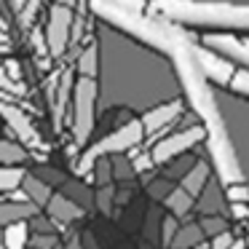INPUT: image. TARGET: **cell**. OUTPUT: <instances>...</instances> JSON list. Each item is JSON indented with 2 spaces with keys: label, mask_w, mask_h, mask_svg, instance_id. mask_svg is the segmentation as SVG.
Segmentation results:
<instances>
[{
  "label": "cell",
  "mask_w": 249,
  "mask_h": 249,
  "mask_svg": "<svg viewBox=\"0 0 249 249\" xmlns=\"http://www.w3.org/2000/svg\"><path fill=\"white\" fill-rule=\"evenodd\" d=\"M3 70H6V75L11 78V81L22 83V65H19L17 59H6L3 62Z\"/></svg>",
  "instance_id": "cell-31"
},
{
  "label": "cell",
  "mask_w": 249,
  "mask_h": 249,
  "mask_svg": "<svg viewBox=\"0 0 249 249\" xmlns=\"http://www.w3.org/2000/svg\"><path fill=\"white\" fill-rule=\"evenodd\" d=\"M247 247H249V238H244V236H236V238H233V244H231L228 249H247Z\"/></svg>",
  "instance_id": "cell-33"
},
{
  "label": "cell",
  "mask_w": 249,
  "mask_h": 249,
  "mask_svg": "<svg viewBox=\"0 0 249 249\" xmlns=\"http://www.w3.org/2000/svg\"><path fill=\"white\" fill-rule=\"evenodd\" d=\"M56 3H65V6H70V8H75V3H78V0H56Z\"/></svg>",
  "instance_id": "cell-34"
},
{
  "label": "cell",
  "mask_w": 249,
  "mask_h": 249,
  "mask_svg": "<svg viewBox=\"0 0 249 249\" xmlns=\"http://www.w3.org/2000/svg\"><path fill=\"white\" fill-rule=\"evenodd\" d=\"M247 249H249V247H247Z\"/></svg>",
  "instance_id": "cell-37"
},
{
  "label": "cell",
  "mask_w": 249,
  "mask_h": 249,
  "mask_svg": "<svg viewBox=\"0 0 249 249\" xmlns=\"http://www.w3.org/2000/svg\"><path fill=\"white\" fill-rule=\"evenodd\" d=\"M247 228H249V225H247Z\"/></svg>",
  "instance_id": "cell-38"
},
{
  "label": "cell",
  "mask_w": 249,
  "mask_h": 249,
  "mask_svg": "<svg viewBox=\"0 0 249 249\" xmlns=\"http://www.w3.org/2000/svg\"><path fill=\"white\" fill-rule=\"evenodd\" d=\"M72 19L75 11L65 3H54L49 11V24H46V40H49V54L54 59H62L70 49V35H72Z\"/></svg>",
  "instance_id": "cell-5"
},
{
  "label": "cell",
  "mask_w": 249,
  "mask_h": 249,
  "mask_svg": "<svg viewBox=\"0 0 249 249\" xmlns=\"http://www.w3.org/2000/svg\"><path fill=\"white\" fill-rule=\"evenodd\" d=\"M24 177H27V172L19 163H0V193H11V190L22 188Z\"/></svg>",
  "instance_id": "cell-16"
},
{
  "label": "cell",
  "mask_w": 249,
  "mask_h": 249,
  "mask_svg": "<svg viewBox=\"0 0 249 249\" xmlns=\"http://www.w3.org/2000/svg\"><path fill=\"white\" fill-rule=\"evenodd\" d=\"M212 174H214V166H212L209 156H206V147H204V153H198L196 163L188 169V174L179 179V185H182L193 198H198V196L206 190V185L212 182Z\"/></svg>",
  "instance_id": "cell-9"
},
{
  "label": "cell",
  "mask_w": 249,
  "mask_h": 249,
  "mask_svg": "<svg viewBox=\"0 0 249 249\" xmlns=\"http://www.w3.org/2000/svg\"><path fill=\"white\" fill-rule=\"evenodd\" d=\"M30 43H33V51H35V56H51L49 54V40L43 38V30L40 27H30Z\"/></svg>",
  "instance_id": "cell-26"
},
{
  "label": "cell",
  "mask_w": 249,
  "mask_h": 249,
  "mask_svg": "<svg viewBox=\"0 0 249 249\" xmlns=\"http://www.w3.org/2000/svg\"><path fill=\"white\" fill-rule=\"evenodd\" d=\"M75 72L83 78H97L99 75V46H97V40H91L89 46H81V49H78Z\"/></svg>",
  "instance_id": "cell-13"
},
{
  "label": "cell",
  "mask_w": 249,
  "mask_h": 249,
  "mask_svg": "<svg viewBox=\"0 0 249 249\" xmlns=\"http://www.w3.org/2000/svg\"><path fill=\"white\" fill-rule=\"evenodd\" d=\"M198 225H201V231H204V236L212 238V236H217V233L228 231V228H231V222H228V217L220 214V212H201Z\"/></svg>",
  "instance_id": "cell-17"
},
{
  "label": "cell",
  "mask_w": 249,
  "mask_h": 249,
  "mask_svg": "<svg viewBox=\"0 0 249 249\" xmlns=\"http://www.w3.org/2000/svg\"><path fill=\"white\" fill-rule=\"evenodd\" d=\"M169 249H209V241H206L204 231H201L198 220H188L179 225V231L174 233Z\"/></svg>",
  "instance_id": "cell-10"
},
{
  "label": "cell",
  "mask_w": 249,
  "mask_h": 249,
  "mask_svg": "<svg viewBox=\"0 0 249 249\" xmlns=\"http://www.w3.org/2000/svg\"><path fill=\"white\" fill-rule=\"evenodd\" d=\"M43 3L46 0H24L22 3V8L17 11V17H19V24H22L24 30L33 27V22H35V17H38V11L43 8Z\"/></svg>",
  "instance_id": "cell-21"
},
{
  "label": "cell",
  "mask_w": 249,
  "mask_h": 249,
  "mask_svg": "<svg viewBox=\"0 0 249 249\" xmlns=\"http://www.w3.org/2000/svg\"><path fill=\"white\" fill-rule=\"evenodd\" d=\"M228 217L236 220V222H241V225H249V204H241V201L228 204Z\"/></svg>",
  "instance_id": "cell-29"
},
{
  "label": "cell",
  "mask_w": 249,
  "mask_h": 249,
  "mask_svg": "<svg viewBox=\"0 0 249 249\" xmlns=\"http://www.w3.org/2000/svg\"><path fill=\"white\" fill-rule=\"evenodd\" d=\"M86 182H94L99 188V185H110L113 182V161H110V156H102V158H97V163H94V169H91V174L89 177H83Z\"/></svg>",
  "instance_id": "cell-18"
},
{
  "label": "cell",
  "mask_w": 249,
  "mask_h": 249,
  "mask_svg": "<svg viewBox=\"0 0 249 249\" xmlns=\"http://www.w3.org/2000/svg\"><path fill=\"white\" fill-rule=\"evenodd\" d=\"M147 8L156 17L169 19L196 35H231L249 40V8H217V6H193L182 0H147Z\"/></svg>",
  "instance_id": "cell-1"
},
{
  "label": "cell",
  "mask_w": 249,
  "mask_h": 249,
  "mask_svg": "<svg viewBox=\"0 0 249 249\" xmlns=\"http://www.w3.org/2000/svg\"><path fill=\"white\" fill-rule=\"evenodd\" d=\"M24 193H27V198L33 201V204H38L40 209H46V204H49V198L54 196V190H51L49 182H43L40 177H35V174H27L22 182Z\"/></svg>",
  "instance_id": "cell-15"
},
{
  "label": "cell",
  "mask_w": 249,
  "mask_h": 249,
  "mask_svg": "<svg viewBox=\"0 0 249 249\" xmlns=\"http://www.w3.org/2000/svg\"><path fill=\"white\" fill-rule=\"evenodd\" d=\"M46 214L51 217V220L59 225V231H65L67 225H72V222H78L83 214H86V209H83L78 201H72L70 196L65 193H54L49 198V204H46Z\"/></svg>",
  "instance_id": "cell-8"
},
{
  "label": "cell",
  "mask_w": 249,
  "mask_h": 249,
  "mask_svg": "<svg viewBox=\"0 0 249 249\" xmlns=\"http://www.w3.org/2000/svg\"><path fill=\"white\" fill-rule=\"evenodd\" d=\"M145 145V126L140 118H129L126 124H121L115 131L105 134L102 140H97L94 145L83 147V153L72 161V172L78 177H89L97 163V158L102 156H115V153H129L131 147Z\"/></svg>",
  "instance_id": "cell-2"
},
{
  "label": "cell",
  "mask_w": 249,
  "mask_h": 249,
  "mask_svg": "<svg viewBox=\"0 0 249 249\" xmlns=\"http://www.w3.org/2000/svg\"><path fill=\"white\" fill-rule=\"evenodd\" d=\"M0 115H3V121L8 124V129L14 131V137L19 140V145H24L27 150H46L43 137L38 134V129L33 126L30 115L24 113L17 102H11V99H0Z\"/></svg>",
  "instance_id": "cell-6"
},
{
  "label": "cell",
  "mask_w": 249,
  "mask_h": 249,
  "mask_svg": "<svg viewBox=\"0 0 249 249\" xmlns=\"http://www.w3.org/2000/svg\"><path fill=\"white\" fill-rule=\"evenodd\" d=\"M188 105H185L182 97L177 99H166V102H158L153 107H147L145 113L140 115L142 126H145V147H150L156 140H161L166 131H172L177 126V121L185 115Z\"/></svg>",
  "instance_id": "cell-4"
},
{
  "label": "cell",
  "mask_w": 249,
  "mask_h": 249,
  "mask_svg": "<svg viewBox=\"0 0 249 249\" xmlns=\"http://www.w3.org/2000/svg\"><path fill=\"white\" fill-rule=\"evenodd\" d=\"M65 249H86V247H83L81 236H78L75 231H70V236H67V241H65Z\"/></svg>",
  "instance_id": "cell-32"
},
{
  "label": "cell",
  "mask_w": 249,
  "mask_h": 249,
  "mask_svg": "<svg viewBox=\"0 0 249 249\" xmlns=\"http://www.w3.org/2000/svg\"><path fill=\"white\" fill-rule=\"evenodd\" d=\"M222 196H225L228 204H236V201L249 204V182H247V179H241V182L225 185V188H222Z\"/></svg>",
  "instance_id": "cell-22"
},
{
  "label": "cell",
  "mask_w": 249,
  "mask_h": 249,
  "mask_svg": "<svg viewBox=\"0 0 249 249\" xmlns=\"http://www.w3.org/2000/svg\"><path fill=\"white\" fill-rule=\"evenodd\" d=\"M27 222H30V231H33V233H56V231H59V225H56L49 214L43 217L40 212L33 217V220H27Z\"/></svg>",
  "instance_id": "cell-25"
},
{
  "label": "cell",
  "mask_w": 249,
  "mask_h": 249,
  "mask_svg": "<svg viewBox=\"0 0 249 249\" xmlns=\"http://www.w3.org/2000/svg\"><path fill=\"white\" fill-rule=\"evenodd\" d=\"M0 249H6V247H3V233H0Z\"/></svg>",
  "instance_id": "cell-35"
},
{
  "label": "cell",
  "mask_w": 249,
  "mask_h": 249,
  "mask_svg": "<svg viewBox=\"0 0 249 249\" xmlns=\"http://www.w3.org/2000/svg\"><path fill=\"white\" fill-rule=\"evenodd\" d=\"M19 97H24V83L11 81V78L6 75V70H3V65H0V99H11V102H17Z\"/></svg>",
  "instance_id": "cell-20"
},
{
  "label": "cell",
  "mask_w": 249,
  "mask_h": 249,
  "mask_svg": "<svg viewBox=\"0 0 249 249\" xmlns=\"http://www.w3.org/2000/svg\"><path fill=\"white\" fill-rule=\"evenodd\" d=\"M193 6H217V8H249V0H182Z\"/></svg>",
  "instance_id": "cell-28"
},
{
  "label": "cell",
  "mask_w": 249,
  "mask_h": 249,
  "mask_svg": "<svg viewBox=\"0 0 249 249\" xmlns=\"http://www.w3.org/2000/svg\"><path fill=\"white\" fill-rule=\"evenodd\" d=\"M179 225H182V220H179V217H174V214H166L161 220V244L166 249H169V244H172L174 233L179 231Z\"/></svg>",
  "instance_id": "cell-24"
},
{
  "label": "cell",
  "mask_w": 249,
  "mask_h": 249,
  "mask_svg": "<svg viewBox=\"0 0 249 249\" xmlns=\"http://www.w3.org/2000/svg\"><path fill=\"white\" fill-rule=\"evenodd\" d=\"M24 158H27V147L24 145L0 140V163H24Z\"/></svg>",
  "instance_id": "cell-19"
},
{
  "label": "cell",
  "mask_w": 249,
  "mask_h": 249,
  "mask_svg": "<svg viewBox=\"0 0 249 249\" xmlns=\"http://www.w3.org/2000/svg\"><path fill=\"white\" fill-rule=\"evenodd\" d=\"M75 70H62L59 81H56L54 97L49 99L51 102V121H54V131H62L65 126V113L72 102V89H75Z\"/></svg>",
  "instance_id": "cell-7"
},
{
  "label": "cell",
  "mask_w": 249,
  "mask_h": 249,
  "mask_svg": "<svg viewBox=\"0 0 249 249\" xmlns=\"http://www.w3.org/2000/svg\"><path fill=\"white\" fill-rule=\"evenodd\" d=\"M30 249H33V247H30Z\"/></svg>",
  "instance_id": "cell-36"
},
{
  "label": "cell",
  "mask_w": 249,
  "mask_h": 249,
  "mask_svg": "<svg viewBox=\"0 0 249 249\" xmlns=\"http://www.w3.org/2000/svg\"><path fill=\"white\" fill-rule=\"evenodd\" d=\"M30 247L33 249H56L59 247V238H56V233H33L30 236Z\"/></svg>",
  "instance_id": "cell-27"
},
{
  "label": "cell",
  "mask_w": 249,
  "mask_h": 249,
  "mask_svg": "<svg viewBox=\"0 0 249 249\" xmlns=\"http://www.w3.org/2000/svg\"><path fill=\"white\" fill-rule=\"evenodd\" d=\"M163 206H166L169 214H174V217H179V220H185V217H190V214L196 212V198L182 188V185H174L172 193L163 198Z\"/></svg>",
  "instance_id": "cell-12"
},
{
  "label": "cell",
  "mask_w": 249,
  "mask_h": 249,
  "mask_svg": "<svg viewBox=\"0 0 249 249\" xmlns=\"http://www.w3.org/2000/svg\"><path fill=\"white\" fill-rule=\"evenodd\" d=\"M40 212L38 204L33 201H0V228L11 225V222H22V220H33Z\"/></svg>",
  "instance_id": "cell-11"
},
{
  "label": "cell",
  "mask_w": 249,
  "mask_h": 249,
  "mask_svg": "<svg viewBox=\"0 0 249 249\" xmlns=\"http://www.w3.org/2000/svg\"><path fill=\"white\" fill-rule=\"evenodd\" d=\"M97 78L78 75L72 89V142L78 147H86V142L91 140L94 124H97Z\"/></svg>",
  "instance_id": "cell-3"
},
{
  "label": "cell",
  "mask_w": 249,
  "mask_h": 249,
  "mask_svg": "<svg viewBox=\"0 0 249 249\" xmlns=\"http://www.w3.org/2000/svg\"><path fill=\"white\" fill-rule=\"evenodd\" d=\"M94 201H97V209L102 212V214H110V212H113V204H115L113 182H110V185H99L97 193H94Z\"/></svg>",
  "instance_id": "cell-23"
},
{
  "label": "cell",
  "mask_w": 249,
  "mask_h": 249,
  "mask_svg": "<svg viewBox=\"0 0 249 249\" xmlns=\"http://www.w3.org/2000/svg\"><path fill=\"white\" fill-rule=\"evenodd\" d=\"M30 222L22 220V222H11V225L3 228V247L6 249H30Z\"/></svg>",
  "instance_id": "cell-14"
},
{
  "label": "cell",
  "mask_w": 249,
  "mask_h": 249,
  "mask_svg": "<svg viewBox=\"0 0 249 249\" xmlns=\"http://www.w3.org/2000/svg\"><path fill=\"white\" fill-rule=\"evenodd\" d=\"M236 236H238V233L233 231V228H228V231H222V233H217V236L209 238V249H228Z\"/></svg>",
  "instance_id": "cell-30"
}]
</instances>
